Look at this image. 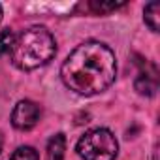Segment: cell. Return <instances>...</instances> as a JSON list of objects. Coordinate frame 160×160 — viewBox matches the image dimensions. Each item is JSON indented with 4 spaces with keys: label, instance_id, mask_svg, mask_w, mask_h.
<instances>
[{
    "label": "cell",
    "instance_id": "obj_10",
    "mask_svg": "<svg viewBox=\"0 0 160 160\" xmlns=\"http://www.w3.org/2000/svg\"><path fill=\"white\" fill-rule=\"evenodd\" d=\"M10 160H40V156H38V151H36L34 147L25 145V147H19V149L10 156Z\"/></svg>",
    "mask_w": 160,
    "mask_h": 160
},
{
    "label": "cell",
    "instance_id": "obj_3",
    "mask_svg": "<svg viewBox=\"0 0 160 160\" xmlns=\"http://www.w3.org/2000/svg\"><path fill=\"white\" fill-rule=\"evenodd\" d=\"M75 151L83 160H115L119 143L108 128H94L77 141Z\"/></svg>",
    "mask_w": 160,
    "mask_h": 160
},
{
    "label": "cell",
    "instance_id": "obj_6",
    "mask_svg": "<svg viewBox=\"0 0 160 160\" xmlns=\"http://www.w3.org/2000/svg\"><path fill=\"white\" fill-rule=\"evenodd\" d=\"M64 151H66V136L64 134H57L47 143L45 160H64Z\"/></svg>",
    "mask_w": 160,
    "mask_h": 160
},
{
    "label": "cell",
    "instance_id": "obj_8",
    "mask_svg": "<svg viewBox=\"0 0 160 160\" xmlns=\"http://www.w3.org/2000/svg\"><path fill=\"white\" fill-rule=\"evenodd\" d=\"M122 6H124V2H113V0H91L89 2L91 12H94L98 15L111 13V12H115L117 8H122Z\"/></svg>",
    "mask_w": 160,
    "mask_h": 160
},
{
    "label": "cell",
    "instance_id": "obj_9",
    "mask_svg": "<svg viewBox=\"0 0 160 160\" xmlns=\"http://www.w3.org/2000/svg\"><path fill=\"white\" fill-rule=\"evenodd\" d=\"M13 42H15V34H13L10 28L0 30V57H2V55H6L8 51H12V47H13Z\"/></svg>",
    "mask_w": 160,
    "mask_h": 160
},
{
    "label": "cell",
    "instance_id": "obj_1",
    "mask_svg": "<svg viewBox=\"0 0 160 160\" xmlns=\"http://www.w3.org/2000/svg\"><path fill=\"white\" fill-rule=\"evenodd\" d=\"M115 53L100 42H85L77 45L66 57L60 68L64 85L81 96L104 92L115 81Z\"/></svg>",
    "mask_w": 160,
    "mask_h": 160
},
{
    "label": "cell",
    "instance_id": "obj_4",
    "mask_svg": "<svg viewBox=\"0 0 160 160\" xmlns=\"http://www.w3.org/2000/svg\"><path fill=\"white\" fill-rule=\"evenodd\" d=\"M40 117H42V109L36 102L21 100V102H17V106L12 111V124L17 130L27 132V130H32L38 124Z\"/></svg>",
    "mask_w": 160,
    "mask_h": 160
},
{
    "label": "cell",
    "instance_id": "obj_12",
    "mask_svg": "<svg viewBox=\"0 0 160 160\" xmlns=\"http://www.w3.org/2000/svg\"><path fill=\"white\" fill-rule=\"evenodd\" d=\"M0 17H2V8H0Z\"/></svg>",
    "mask_w": 160,
    "mask_h": 160
},
{
    "label": "cell",
    "instance_id": "obj_5",
    "mask_svg": "<svg viewBox=\"0 0 160 160\" xmlns=\"http://www.w3.org/2000/svg\"><path fill=\"white\" fill-rule=\"evenodd\" d=\"M134 87L141 96H152L158 91V70L154 64H145V70H141L136 77Z\"/></svg>",
    "mask_w": 160,
    "mask_h": 160
},
{
    "label": "cell",
    "instance_id": "obj_2",
    "mask_svg": "<svg viewBox=\"0 0 160 160\" xmlns=\"http://www.w3.org/2000/svg\"><path fill=\"white\" fill-rule=\"evenodd\" d=\"M12 62L19 70H36L45 66L57 53V42L45 27H30L15 36L12 47Z\"/></svg>",
    "mask_w": 160,
    "mask_h": 160
},
{
    "label": "cell",
    "instance_id": "obj_11",
    "mask_svg": "<svg viewBox=\"0 0 160 160\" xmlns=\"http://www.w3.org/2000/svg\"><path fill=\"white\" fill-rule=\"evenodd\" d=\"M0 151H2V136H0Z\"/></svg>",
    "mask_w": 160,
    "mask_h": 160
},
{
    "label": "cell",
    "instance_id": "obj_7",
    "mask_svg": "<svg viewBox=\"0 0 160 160\" xmlns=\"http://www.w3.org/2000/svg\"><path fill=\"white\" fill-rule=\"evenodd\" d=\"M143 19L152 32H158V28H160V2L147 4L143 10Z\"/></svg>",
    "mask_w": 160,
    "mask_h": 160
}]
</instances>
